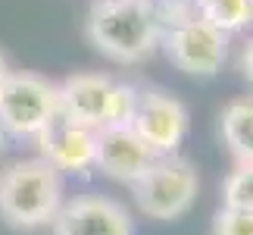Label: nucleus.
I'll return each mask as SVG.
<instances>
[{
    "mask_svg": "<svg viewBox=\"0 0 253 235\" xmlns=\"http://www.w3.org/2000/svg\"><path fill=\"white\" fill-rule=\"evenodd\" d=\"M160 44L166 47L169 60L188 75H216L228 54V35L203 22L197 13L178 16L169 32H163Z\"/></svg>",
    "mask_w": 253,
    "mask_h": 235,
    "instance_id": "423d86ee",
    "label": "nucleus"
},
{
    "mask_svg": "<svg viewBox=\"0 0 253 235\" xmlns=\"http://www.w3.org/2000/svg\"><path fill=\"white\" fill-rule=\"evenodd\" d=\"M84 35L116 63H141L160 47L163 22L150 0H97Z\"/></svg>",
    "mask_w": 253,
    "mask_h": 235,
    "instance_id": "f257e3e1",
    "label": "nucleus"
},
{
    "mask_svg": "<svg viewBox=\"0 0 253 235\" xmlns=\"http://www.w3.org/2000/svg\"><path fill=\"white\" fill-rule=\"evenodd\" d=\"M60 116V85L38 72H9L0 88V129L38 138Z\"/></svg>",
    "mask_w": 253,
    "mask_h": 235,
    "instance_id": "20e7f679",
    "label": "nucleus"
},
{
    "mask_svg": "<svg viewBox=\"0 0 253 235\" xmlns=\"http://www.w3.org/2000/svg\"><path fill=\"white\" fill-rule=\"evenodd\" d=\"M134 201H138L141 213H147L153 220H178L191 210V204L197 201L200 191V176L197 170L184 160V157H157L147 173L131 185Z\"/></svg>",
    "mask_w": 253,
    "mask_h": 235,
    "instance_id": "39448f33",
    "label": "nucleus"
},
{
    "mask_svg": "<svg viewBox=\"0 0 253 235\" xmlns=\"http://www.w3.org/2000/svg\"><path fill=\"white\" fill-rule=\"evenodd\" d=\"M38 141H41V157L56 173H87L94 166V129L56 116L38 135Z\"/></svg>",
    "mask_w": 253,
    "mask_h": 235,
    "instance_id": "9d476101",
    "label": "nucleus"
},
{
    "mask_svg": "<svg viewBox=\"0 0 253 235\" xmlns=\"http://www.w3.org/2000/svg\"><path fill=\"white\" fill-rule=\"evenodd\" d=\"M241 72H244V78L253 85V35L247 38L244 51H241Z\"/></svg>",
    "mask_w": 253,
    "mask_h": 235,
    "instance_id": "2eb2a0df",
    "label": "nucleus"
},
{
    "mask_svg": "<svg viewBox=\"0 0 253 235\" xmlns=\"http://www.w3.org/2000/svg\"><path fill=\"white\" fill-rule=\"evenodd\" d=\"M131 132L153 151V157H172L188 135V110L178 97L157 88H138L131 110Z\"/></svg>",
    "mask_w": 253,
    "mask_h": 235,
    "instance_id": "0eeeda50",
    "label": "nucleus"
},
{
    "mask_svg": "<svg viewBox=\"0 0 253 235\" xmlns=\"http://www.w3.org/2000/svg\"><path fill=\"white\" fill-rule=\"evenodd\" d=\"M153 160V151L131 132V125H103L94 132V166L116 182L134 185Z\"/></svg>",
    "mask_w": 253,
    "mask_h": 235,
    "instance_id": "6e6552de",
    "label": "nucleus"
},
{
    "mask_svg": "<svg viewBox=\"0 0 253 235\" xmlns=\"http://www.w3.org/2000/svg\"><path fill=\"white\" fill-rule=\"evenodd\" d=\"M222 204L253 213V166H235L222 182Z\"/></svg>",
    "mask_w": 253,
    "mask_h": 235,
    "instance_id": "ddd939ff",
    "label": "nucleus"
},
{
    "mask_svg": "<svg viewBox=\"0 0 253 235\" xmlns=\"http://www.w3.org/2000/svg\"><path fill=\"white\" fill-rule=\"evenodd\" d=\"M50 226L53 235H131V217L113 198L82 194V198L63 201Z\"/></svg>",
    "mask_w": 253,
    "mask_h": 235,
    "instance_id": "1a4fd4ad",
    "label": "nucleus"
},
{
    "mask_svg": "<svg viewBox=\"0 0 253 235\" xmlns=\"http://www.w3.org/2000/svg\"><path fill=\"white\" fill-rule=\"evenodd\" d=\"M9 72H13V69H9V63H6V57L3 54H0V88H3V82H6V75Z\"/></svg>",
    "mask_w": 253,
    "mask_h": 235,
    "instance_id": "dca6fc26",
    "label": "nucleus"
},
{
    "mask_svg": "<svg viewBox=\"0 0 253 235\" xmlns=\"http://www.w3.org/2000/svg\"><path fill=\"white\" fill-rule=\"evenodd\" d=\"M63 207V173L28 157L0 173V217L16 229L50 226Z\"/></svg>",
    "mask_w": 253,
    "mask_h": 235,
    "instance_id": "f03ea898",
    "label": "nucleus"
},
{
    "mask_svg": "<svg viewBox=\"0 0 253 235\" xmlns=\"http://www.w3.org/2000/svg\"><path fill=\"white\" fill-rule=\"evenodd\" d=\"M212 235H253V213L222 207L212 220Z\"/></svg>",
    "mask_w": 253,
    "mask_h": 235,
    "instance_id": "4468645a",
    "label": "nucleus"
},
{
    "mask_svg": "<svg viewBox=\"0 0 253 235\" xmlns=\"http://www.w3.org/2000/svg\"><path fill=\"white\" fill-rule=\"evenodd\" d=\"M138 88L113 82L103 72H75L60 85V116L84 129L128 125Z\"/></svg>",
    "mask_w": 253,
    "mask_h": 235,
    "instance_id": "7ed1b4c3",
    "label": "nucleus"
},
{
    "mask_svg": "<svg viewBox=\"0 0 253 235\" xmlns=\"http://www.w3.org/2000/svg\"><path fill=\"white\" fill-rule=\"evenodd\" d=\"M194 13L222 35L253 25V0H191Z\"/></svg>",
    "mask_w": 253,
    "mask_h": 235,
    "instance_id": "f8f14e48",
    "label": "nucleus"
},
{
    "mask_svg": "<svg viewBox=\"0 0 253 235\" xmlns=\"http://www.w3.org/2000/svg\"><path fill=\"white\" fill-rule=\"evenodd\" d=\"M219 129L238 166H253V97L231 101L219 116Z\"/></svg>",
    "mask_w": 253,
    "mask_h": 235,
    "instance_id": "9b49d317",
    "label": "nucleus"
}]
</instances>
